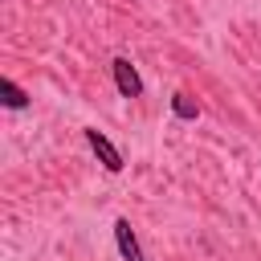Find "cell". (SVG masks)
Segmentation results:
<instances>
[{"instance_id":"1","label":"cell","mask_w":261,"mask_h":261,"mask_svg":"<svg viewBox=\"0 0 261 261\" xmlns=\"http://www.w3.org/2000/svg\"><path fill=\"white\" fill-rule=\"evenodd\" d=\"M110 73H114V86H118L122 98H139V94H143V77H139V69H135L126 57H114V61H110Z\"/></svg>"},{"instance_id":"2","label":"cell","mask_w":261,"mask_h":261,"mask_svg":"<svg viewBox=\"0 0 261 261\" xmlns=\"http://www.w3.org/2000/svg\"><path fill=\"white\" fill-rule=\"evenodd\" d=\"M86 143H90V151L102 159V167H106V171H122V155H118V147H114L102 130H94V126H90V130H86Z\"/></svg>"},{"instance_id":"3","label":"cell","mask_w":261,"mask_h":261,"mask_svg":"<svg viewBox=\"0 0 261 261\" xmlns=\"http://www.w3.org/2000/svg\"><path fill=\"white\" fill-rule=\"evenodd\" d=\"M114 241H118V253H122L126 261H147V257H143V249H139V241H135L130 220H114Z\"/></svg>"},{"instance_id":"4","label":"cell","mask_w":261,"mask_h":261,"mask_svg":"<svg viewBox=\"0 0 261 261\" xmlns=\"http://www.w3.org/2000/svg\"><path fill=\"white\" fill-rule=\"evenodd\" d=\"M0 102H4L8 110H24V106H29V94H24L12 77H0Z\"/></svg>"},{"instance_id":"5","label":"cell","mask_w":261,"mask_h":261,"mask_svg":"<svg viewBox=\"0 0 261 261\" xmlns=\"http://www.w3.org/2000/svg\"><path fill=\"white\" fill-rule=\"evenodd\" d=\"M171 110H175V118H196V114H200L196 98H192V94H184V90H179V94H171Z\"/></svg>"}]
</instances>
